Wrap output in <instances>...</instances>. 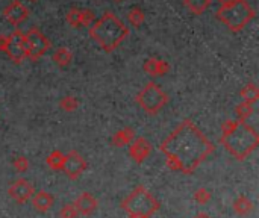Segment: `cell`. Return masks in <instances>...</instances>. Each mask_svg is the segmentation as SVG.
I'll return each mask as SVG.
<instances>
[{"label": "cell", "instance_id": "6da1fadb", "mask_svg": "<svg viewBox=\"0 0 259 218\" xmlns=\"http://www.w3.org/2000/svg\"><path fill=\"white\" fill-rule=\"evenodd\" d=\"M214 149V144L206 139L189 120H185L161 144V152L167 156L168 167L183 173H193Z\"/></svg>", "mask_w": 259, "mask_h": 218}, {"label": "cell", "instance_id": "7a4b0ae2", "mask_svg": "<svg viewBox=\"0 0 259 218\" xmlns=\"http://www.w3.org/2000/svg\"><path fill=\"white\" fill-rule=\"evenodd\" d=\"M221 131V144L238 159H244L247 155H250L259 142L256 131L246 121L228 120L223 124Z\"/></svg>", "mask_w": 259, "mask_h": 218}, {"label": "cell", "instance_id": "3957f363", "mask_svg": "<svg viewBox=\"0 0 259 218\" xmlns=\"http://www.w3.org/2000/svg\"><path fill=\"white\" fill-rule=\"evenodd\" d=\"M129 33V27L112 12H105L90 27L91 38L108 53L114 52L128 38Z\"/></svg>", "mask_w": 259, "mask_h": 218}, {"label": "cell", "instance_id": "277c9868", "mask_svg": "<svg viewBox=\"0 0 259 218\" xmlns=\"http://www.w3.org/2000/svg\"><path fill=\"white\" fill-rule=\"evenodd\" d=\"M215 15L232 32H239L253 20L256 12L247 0H232L229 3L220 5Z\"/></svg>", "mask_w": 259, "mask_h": 218}, {"label": "cell", "instance_id": "5b68a950", "mask_svg": "<svg viewBox=\"0 0 259 218\" xmlns=\"http://www.w3.org/2000/svg\"><path fill=\"white\" fill-rule=\"evenodd\" d=\"M123 209L129 215L149 217L159 209V203L144 187H138L123 200Z\"/></svg>", "mask_w": 259, "mask_h": 218}, {"label": "cell", "instance_id": "8992f818", "mask_svg": "<svg viewBox=\"0 0 259 218\" xmlns=\"http://www.w3.org/2000/svg\"><path fill=\"white\" fill-rule=\"evenodd\" d=\"M167 102L168 96L155 82H149L136 96V103L150 115H156L167 105Z\"/></svg>", "mask_w": 259, "mask_h": 218}, {"label": "cell", "instance_id": "52a82bcc", "mask_svg": "<svg viewBox=\"0 0 259 218\" xmlns=\"http://www.w3.org/2000/svg\"><path fill=\"white\" fill-rule=\"evenodd\" d=\"M5 53L8 54V56L15 64H22L25 59H27V41H26V35L20 29H15L11 35L6 36Z\"/></svg>", "mask_w": 259, "mask_h": 218}, {"label": "cell", "instance_id": "ba28073f", "mask_svg": "<svg viewBox=\"0 0 259 218\" xmlns=\"http://www.w3.org/2000/svg\"><path fill=\"white\" fill-rule=\"evenodd\" d=\"M25 35H26V41H27V59L38 61L50 49L49 38L38 27H32Z\"/></svg>", "mask_w": 259, "mask_h": 218}, {"label": "cell", "instance_id": "9c48e42d", "mask_svg": "<svg viewBox=\"0 0 259 218\" xmlns=\"http://www.w3.org/2000/svg\"><path fill=\"white\" fill-rule=\"evenodd\" d=\"M65 20L72 27H90L96 22V14L90 9L72 8L67 12Z\"/></svg>", "mask_w": 259, "mask_h": 218}, {"label": "cell", "instance_id": "30bf717a", "mask_svg": "<svg viewBox=\"0 0 259 218\" xmlns=\"http://www.w3.org/2000/svg\"><path fill=\"white\" fill-rule=\"evenodd\" d=\"M62 170L65 171L68 177L75 180L86 170V161L78 152L73 150L68 155H65V162H64Z\"/></svg>", "mask_w": 259, "mask_h": 218}, {"label": "cell", "instance_id": "8fae6325", "mask_svg": "<svg viewBox=\"0 0 259 218\" xmlns=\"http://www.w3.org/2000/svg\"><path fill=\"white\" fill-rule=\"evenodd\" d=\"M3 17L12 26H17V25L23 23L29 17V9L20 2V0H12V2L3 9Z\"/></svg>", "mask_w": 259, "mask_h": 218}, {"label": "cell", "instance_id": "7c38bea8", "mask_svg": "<svg viewBox=\"0 0 259 218\" xmlns=\"http://www.w3.org/2000/svg\"><path fill=\"white\" fill-rule=\"evenodd\" d=\"M33 194H35L33 187L26 179H17L9 187V195L19 203H26L29 198H32Z\"/></svg>", "mask_w": 259, "mask_h": 218}, {"label": "cell", "instance_id": "4fadbf2b", "mask_svg": "<svg viewBox=\"0 0 259 218\" xmlns=\"http://www.w3.org/2000/svg\"><path fill=\"white\" fill-rule=\"evenodd\" d=\"M150 152H152V145L146 138H136L129 145V153L133 158V161H136L138 164L146 161V158L150 155Z\"/></svg>", "mask_w": 259, "mask_h": 218}, {"label": "cell", "instance_id": "5bb4252c", "mask_svg": "<svg viewBox=\"0 0 259 218\" xmlns=\"http://www.w3.org/2000/svg\"><path fill=\"white\" fill-rule=\"evenodd\" d=\"M75 208L78 214L82 215H90L97 209V200L90 192H82L75 202Z\"/></svg>", "mask_w": 259, "mask_h": 218}, {"label": "cell", "instance_id": "9a60e30c", "mask_svg": "<svg viewBox=\"0 0 259 218\" xmlns=\"http://www.w3.org/2000/svg\"><path fill=\"white\" fill-rule=\"evenodd\" d=\"M144 71L150 76H162L165 73H168L170 70V65L162 61V59H156V58H149L144 65H143Z\"/></svg>", "mask_w": 259, "mask_h": 218}, {"label": "cell", "instance_id": "2e32d148", "mask_svg": "<svg viewBox=\"0 0 259 218\" xmlns=\"http://www.w3.org/2000/svg\"><path fill=\"white\" fill-rule=\"evenodd\" d=\"M32 205L38 212H47L52 206H53V197L47 191H38L32 195Z\"/></svg>", "mask_w": 259, "mask_h": 218}, {"label": "cell", "instance_id": "e0dca14e", "mask_svg": "<svg viewBox=\"0 0 259 218\" xmlns=\"http://www.w3.org/2000/svg\"><path fill=\"white\" fill-rule=\"evenodd\" d=\"M211 3H212V0H183L185 8L194 15L203 14L206 9L211 6Z\"/></svg>", "mask_w": 259, "mask_h": 218}, {"label": "cell", "instance_id": "ac0fdd59", "mask_svg": "<svg viewBox=\"0 0 259 218\" xmlns=\"http://www.w3.org/2000/svg\"><path fill=\"white\" fill-rule=\"evenodd\" d=\"M135 138V132L130 127H126V129L118 131L114 136H112V144L117 145V147H123V145H129Z\"/></svg>", "mask_w": 259, "mask_h": 218}, {"label": "cell", "instance_id": "d6986e66", "mask_svg": "<svg viewBox=\"0 0 259 218\" xmlns=\"http://www.w3.org/2000/svg\"><path fill=\"white\" fill-rule=\"evenodd\" d=\"M73 59V53L68 50L67 47H59L56 49V52L53 53V61L56 65L59 67H67V65H70Z\"/></svg>", "mask_w": 259, "mask_h": 218}, {"label": "cell", "instance_id": "ffe728a7", "mask_svg": "<svg viewBox=\"0 0 259 218\" xmlns=\"http://www.w3.org/2000/svg\"><path fill=\"white\" fill-rule=\"evenodd\" d=\"M241 97L244 99V103H249V105H253L258 102L259 99V89L255 83H249L246 85L243 89H241Z\"/></svg>", "mask_w": 259, "mask_h": 218}, {"label": "cell", "instance_id": "44dd1931", "mask_svg": "<svg viewBox=\"0 0 259 218\" xmlns=\"http://www.w3.org/2000/svg\"><path fill=\"white\" fill-rule=\"evenodd\" d=\"M128 20H129V23L133 26V27H140L143 23H144V20H146V15H144V12H143V9L141 8H132L130 11H129V14H128Z\"/></svg>", "mask_w": 259, "mask_h": 218}, {"label": "cell", "instance_id": "7402d4cb", "mask_svg": "<svg viewBox=\"0 0 259 218\" xmlns=\"http://www.w3.org/2000/svg\"><path fill=\"white\" fill-rule=\"evenodd\" d=\"M64 162H65V155L58 152V150L53 152V153H50V156L47 158V165L52 170H62Z\"/></svg>", "mask_w": 259, "mask_h": 218}, {"label": "cell", "instance_id": "603a6c76", "mask_svg": "<svg viewBox=\"0 0 259 218\" xmlns=\"http://www.w3.org/2000/svg\"><path fill=\"white\" fill-rule=\"evenodd\" d=\"M252 208H253L252 202H250L247 197H244V195H241V197L236 200V202L233 203V209H235V212H238L239 215L249 214V212L252 211Z\"/></svg>", "mask_w": 259, "mask_h": 218}, {"label": "cell", "instance_id": "cb8c5ba5", "mask_svg": "<svg viewBox=\"0 0 259 218\" xmlns=\"http://www.w3.org/2000/svg\"><path fill=\"white\" fill-rule=\"evenodd\" d=\"M253 112H255L253 105H249V103H244V102H243L241 105L236 106V114H238V117H239V121H246Z\"/></svg>", "mask_w": 259, "mask_h": 218}, {"label": "cell", "instance_id": "d4e9b609", "mask_svg": "<svg viewBox=\"0 0 259 218\" xmlns=\"http://www.w3.org/2000/svg\"><path fill=\"white\" fill-rule=\"evenodd\" d=\"M78 106H79V102L73 96H67V97H64L61 100V108L64 109V111H67V112H73Z\"/></svg>", "mask_w": 259, "mask_h": 218}, {"label": "cell", "instance_id": "484cf974", "mask_svg": "<svg viewBox=\"0 0 259 218\" xmlns=\"http://www.w3.org/2000/svg\"><path fill=\"white\" fill-rule=\"evenodd\" d=\"M59 217L61 218H76L78 211H76L75 205H64L59 211Z\"/></svg>", "mask_w": 259, "mask_h": 218}, {"label": "cell", "instance_id": "4316f807", "mask_svg": "<svg viewBox=\"0 0 259 218\" xmlns=\"http://www.w3.org/2000/svg\"><path fill=\"white\" fill-rule=\"evenodd\" d=\"M14 168H15V171L25 173L29 168V161L25 156H19V158L14 161Z\"/></svg>", "mask_w": 259, "mask_h": 218}, {"label": "cell", "instance_id": "83f0119b", "mask_svg": "<svg viewBox=\"0 0 259 218\" xmlns=\"http://www.w3.org/2000/svg\"><path fill=\"white\" fill-rule=\"evenodd\" d=\"M196 200L199 203H206L208 200L211 198V194H209V191L208 190H205V188H200V190H197L196 191Z\"/></svg>", "mask_w": 259, "mask_h": 218}, {"label": "cell", "instance_id": "f1b7e54d", "mask_svg": "<svg viewBox=\"0 0 259 218\" xmlns=\"http://www.w3.org/2000/svg\"><path fill=\"white\" fill-rule=\"evenodd\" d=\"M5 46H6V36L0 35V52H5Z\"/></svg>", "mask_w": 259, "mask_h": 218}, {"label": "cell", "instance_id": "f546056e", "mask_svg": "<svg viewBox=\"0 0 259 218\" xmlns=\"http://www.w3.org/2000/svg\"><path fill=\"white\" fill-rule=\"evenodd\" d=\"M194 218H211V217H209L208 214H206V212H200V214H197Z\"/></svg>", "mask_w": 259, "mask_h": 218}, {"label": "cell", "instance_id": "4dcf8cb0", "mask_svg": "<svg viewBox=\"0 0 259 218\" xmlns=\"http://www.w3.org/2000/svg\"><path fill=\"white\" fill-rule=\"evenodd\" d=\"M129 218H149V217H141V215H129Z\"/></svg>", "mask_w": 259, "mask_h": 218}, {"label": "cell", "instance_id": "1f68e13d", "mask_svg": "<svg viewBox=\"0 0 259 218\" xmlns=\"http://www.w3.org/2000/svg\"><path fill=\"white\" fill-rule=\"evenodd\" d=\"M220 2V5H223V3H229V2H232V0H218Z\"/></svg>", "mask_w": 259, "mask_h": 218}, {"label": "cell", "instance_id": "d6a6232c", "mask_svg": "<svg viewBox=\"0 0 259 218\" xmlns=\"http://www.w3.org/2000/svg\"><path fill=\"white\" fill-rule=\"evenodd\" d=\"M115 2H122V0H115Z\"/></svg>", "mask_w": 259, "mask_h": 218}, {"label": "cell", "instance_id": "836d02e7", "mask_svg": "<svg viewBox=\"0 0 259 218\" xmlns=\"http://www.w3.org/2000/svg\"><path fill=\"white\" fill-rule=\"evenodd\" d=\"M32 2H35V0H32Z\"/></svg>", "mask_w": 259, "mask_h": 218}]
</instances>
